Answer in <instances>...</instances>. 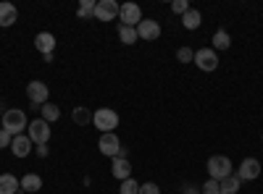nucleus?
Returning a JSON list of instances; mask_svg holds the SVG:
<instances>
[{
  "mask_svg": "<svg viewBox=\"0 0 263 194\" xmlns=\"http://www.w3.org/2000/svg\"><path fill=\"white\" fill-rule=\"evenodd\" d=\"M211 42H213V50H216V53H218V50H229L232 37H229V32H227V29H216Z\"/></svg>",
  "mask_w": 263,
  "mask_h": 194,
  "instance_id": "f3484780",
  "label": "nucleus"
},
{
  "mask_svg": "<svg viewBox=\"0 0 263 194\" xmlns=\"http://www.w3.org/2000/svg\"><path fill=\"white\" fill-rule=\"evenodd\" d=\"M92 126L100 128V134H111L119 126V113L111 111V107H98V111L92 113Z\"/></svg>",
  "mask_w": 263,
  "mask_h": 194,
  "instance_id": "7ed1b4c3",
  "label": "nucleus"
},
{
  "mask_svg": "<svg viewBox=\"0 0 263 194\" xmlns=\"http://www.w3.org/2000/svg\"><path fill=\"white\" fill-rule=\"evenodd\" d=\"M192 63L200 71H216L218 69V53L213 48H200V50H195V60Z\"/></svg>",
  "mask_w": 263,
  "mask_h": 194,
  "instance_id": "39448f33",
  "label": "nucleus"
},
{
  "mask_svg": "<svg viewBox=\"0 0 263 194\" xmlns=\"http://www.w3.org/2000/svg\"><path fill=\"white\" fill-rule=\"evenodd\" d=\"M119 11H121V6L116 3V0H98L95 18L98 21H114V18H119Z\"/></svg>",
  "mask_w": 263,
  "mask_h": 194,
  "instance_id": "1a4fd4ad",
  "label": "nucleus"
},
{
  "mask_svg": "<svg viewBox=\"0 0 263 194\" xmlns=\"http://www.w3.org/2000/svg\"><path fill=\"white\" fill-rule=\"evenodd\" d=\"M32 147H34V142L29 139V134H18V137H13V142H11V153H13L16 158H27V155L32 153Z\"/></svg>",
  "mask_w": 263,
  "mask_h": 194,
  "instance_id": "f8f14e48",
  "label": "nucleus"
},
{
  "mask_svg": "<svg viewBox=\"0 0 263 194\" xmlns=\"http://www.w3.org/2000/svg\"><path fill=\"white\" fill-rule=\"evenodd\" d=\"M71 121H74L77 126H90V121H92V113H90V107H84V105L74 107V113H71Z\"/></svg>",
  "mask_w": 263,
  "mask_h": 194,
  "instance_id": "aec40b11",
  "label": "nucleus"
},
{
  "mask_svg": "<svg viewBox=\"0 0 263 194\" xmlns=\"http://www.w3.org/2000/svg\"><path fill=\"white\" fill-rule=\"evenodd\" d=\"M137 194H161V189H158V184L147 181V184H140V191Z\"/></svg>",
  "mask_w": 263,
  "mask_h": 194,
  "instance_id": "c85d7f7f",
  "label": "nucleus"
},
{
  "mask_svg": "<svg viewBox=\"0 0 263 194\" xmlns=\"http://www.w3.org/2000/svg\"><path fill=\"white\" fill-rule=\"evenodd\" d=\"M34 48H37L42 55H50V53L55 50V37H53L50 32H40V34L34 37Z\"/></svg>",
  "mask_w": 263,
  "mask_h": 194,
  "instance_id": "4468645a",
  "label": "nucleus"
},
{
  "mask_svg": "<svg viewBox=\"0 0 263 194\" xmlns=\"http://www.w3.org/2000/svg\"><path fill=\"white\" fill-rule=\"evenodd\" d=\"M218 184H221V191H218V194H237L239 186H242V181H239L234 174L229 179H224V181H218Z\"/></svg>",
  "mask_w": 263,
  "mask_h": 194,
  "instance_id": "b1692460",
  "label": "nucleus"
},
{
  "mask_svg": "<svg viewBox=\"0 0 263 194\" xmlns=\"http://www.w3.org/2000/svg\"><path fill=\"white\" fill-rule=\"evenodd\" d=\"M111 174H114L119 181L132 179V163H129V158H114V160H111Z\"/></svg>",
  "mask_w": 263,
  "mask_h": 194,
  "instance_id": "ddd939ff",
  "label": "nucleus"
},
{
  "mask_svg": "<svg viewBox=\"0 0 263 194\" xmlns=\"http://www.w3.org/2000/svg\"><path fill=\"white\" fill-rule=\"evenodd\" d=\"M16 18H18V11L13 3H0V27H13L16 24Z\"/></svg>",
  "mask_w": 263,
  "mask_h": 194,
  "instance_id": "2eb2a0df",
  "label": "nucleus"
},
{
  "mask_svg": "<svg viewBox=\"0 0 263 194\" xmlns=\"http://www.w3.org/2000/svg\"><path fill=\"white\" fill-rule=\"evenodd\" d=\"M260 176V160L258 158H245L237 168V179L239 181H255Z\"/></svg>",
  "mask_w": 263,
  "mask_h": 194,
  "instance_id": "6e6552de",
  "label": "nucleus"
},
{
  "mask_svg": "<svg viewBox=\"0 0 263 194\" xmlns=\"http://www.w3.org/2000/svg\"><path fill=\"white\" fill-rule=\"evenodd\" d=\"M205 168H208V179H213V181H224V179H229L232 174H234V165H232V160L227 158V155H213V158H208V163H205Z\"/></svg>",
  "mask_w": 263,
  "mask_h": 194,
  "instance_id": "f03ea898",
  "label": "nucleus"
},
{
  "mask_svg": "<svg viewBox=\"0 0 263 194\" xmlns=\"http://www.w3.org/2000/svg\"><path fill=\"white\" fill-rule=\"evenodd\" d=\"M187 11H190V3H187V0H174V3H171V13L184 16Z\"/></svg>",
  "mask_w": 263,
  "mask_h": 194,
  "instance_id": "bb28decb",
  "label": "nucleus"
},
{
  "mask_svg": "<svg viewBox=\"0 0 263 194\" xmlns=\"http://www.w3.org/2000/svg\"><path fill=\"white\" fill-rule=\"evenodd\" d=\"M27 113L18 111V107H8V111L3 113V132H8L11 137H18L27 132Z\"/></svg>",
  "mask_w": 263,
  "mask_h": 194,
  "instance_id": "f257e3e1",
  "label": "nucleus"
},
{
  "mask_svg": "<svg viewBox=\"0 0 263 194\" xmlns=\"http://www.w3.org/2000/svg\"><path fill=\"white\" fill-rule=\"evenodd\" d=\"M21 191V181L13 174H0V194H16Z\"/></svg>",
  "mask_w": 263,
  "mask_h": 194,
  "instance_id": "dca6fc26",
  "label": "nucleus"
},
{
  "mask_svg": "<svg viewBox=\"0 0 263 194\" xmlns=\"http://www.w3.org/2000/svg\"><path fill=\"white\" fill-rule=\"evenodd\" d=\"M40 111H42V121H48V123H55V121L61 118V107L53 105V102H45Z\"/></svg>",
  "mask_w": 263,
  "mask_h": 194,
  "instance_id": "4be33fe9",
  "label": "nucleus"
},
{
  "mask_svg": "<svg viewBox=\"0 0 263 194\" xmlns=\"http://www.w3.org/2000/svg\"><path fill=\"white\" fill-rule=\"evenodd\" d=\"M95 0H79V8H77V16L82 18V21H87V18H92L95 16Z\"/></svg>",
  "mask_w": 263,
  "mask_h": 194,
  "instance_id": "5701e85b",
  "label": "nucleus"
},
{
  "mask_svg": "<svg viewBox=\"0 0 263 194\" xmlns=\"http://www.w3.org/2000/svg\"><path fill=\"white\" fill-rule=\"evenodd\" d=\"M119 18H121L124 27H137L142 21V8L137 3H124L121 11H119Z\"/></svg>",
  "mask_w": 263,
  "mask_h": 194,
  "instance_id": "9d476101",
  "label": "nucleus"
},
{
  "mask_svg": "<svg viewBox=\"0 0 263 194\" xmlns=\"http://www.w3.org/2000/svg\"><path fill=\"white\" fill-rule=\"evenodd\" d=\"M182 194H200V191H197V189H195V186H190V184H187V186H184V191H182Z\"/></svg>",
  "mask_w": 263,
  "mask_h": 194,
  "instance_id": "2f4dec72",
  "label": "nucleus"
},
{
  "mask_svg": "<svg viewBox=\"0 0 263 194\" xmlns=\"http://www.w3.org/2000/svg\"><path fill=\"white\" fill-rule=\"evenodd\" d=\"M177 60L179 63H192L195 60V50L192 48H179L177 50Z\"/></svg>",
  "mask_w": 263,
  "mask_h": 194,
  "instance_id": "a878e982",
  "label": "nucleus"
},
{
  "mask_svg": "<svg viewBox=\"0 0 263 194\" xmlns=\"http://www.w3.org/2000/svg\"><path fill=\"white\" fill-rule=\"evenodd\" d=\"M11 142H13V137H11L8 132H3V128H0V149H6V147H11Z\"/></svg>",
  "mask_w": 263,
  "mask_h": 194,
  "instance_id": "c756f323",
  "label": "nucleus"
},
{
  "mask_svg": "<svg viewBox=\"0 0 263 194\" xmlns=\"http://www.w3.org/2000/svg\"><path fill=\"white\" fill-rule=\"evenodd\" d=\"M98 149L105 155V158H116L119 153H121V139L116 137V132H111V134H100V139H98Z\"/></svg>",
  "mask_w": 263,
  "mask_h": 194,
  "instance_id": "0eeeda50",
  "label": "nucleus"
},
{
  "mask_svg": "<svg viewBox=\"0 0 263 194\" xmlns=\"http://www.w3.org/2000/svg\"><path fill=\"white\" fill-rule=\"evenodd\" d=\"M27 97H29L32 107H42L45 102H50V100H48V97H50L48 84H45V81H40V79L29 81V84H27Z\"/></svg>",
  "mask_w": 263,
  "mask_h": 194,
  "instance_id": "20e7f679",
  "label": "nucleus"
},
{
  "mask_svg": "<svg viewBox=\"0 0 263 194\" xmlns=\"http://www.w3.org/2000/svg\"><path fill=\"white\" fill-rule=\"evenodd\" d=\"M182 24H184V29H197V27H200L203 24V16H200V11H197V8H190L184 16H182Z\"/></svg>",
  "mask_w": 263,
  "mask_h": 194,
  "instance_id": "6ab92c4d",
  "label": "nucleus"
},
{
  "mask_svg": "<svg viewBox=\"0 0 263 194\" xmlns=\"http://www.w3.org/2000/svg\"><path fill=\"white\" fill-rule=\"evenodd\" d=\"M27 134H29V139H32L34 144H48V142H50V123H48V121H42V118L29 121Z\"/></svg>",
  "mask_w": 263,
  "mask_h": 194,
  "instance_id": "423d86ee",
  "label": "nucleus"
},
{
  "mask_svg": "<svg viewBox=\"0 0 263 194\" xmlns=\"http://www.w3.org/2000/svg\"><path fill=\"white\" fill-rule=\"evenodd\" d=\"M203 194H218V191H221V184H218V181H213V179H208L203 186Z\"/></svg>",
  "mask_w": 263,
  "mask_h": 194,
  "instance_id": "cd10ccee",
  "label": "nucleus"
},
{
  "mask_svg": "<svg viewBox=\"0 0 263 194\" xmlns=\"http://www.w3.org/2000/svg\"><path fill=\"white\" fill-rule=\"evenodd\" d=\"M137 37L140 39H147V42L158 39L161 37V24H158V21H153V18H142L140 24H137Z\"/></svg>",
  "mask_w": 263,
  "mask_h": 194,
  "instance_id": "9b49d317",
  "label": "nucleus"
},
{
  "mask_svg": "<svg viewBox=\"0 0 263 194\" xmlns=\"http://www.w3.org/2000/svg\"><path fill=\"white\" fill-rule=\"evenodd\" d=\"M34 153L40 155V158H48V144H37V149Z\"/></svg>",
  "mask_w": 263,
  "mask_h": 194,
  "instance_id": "7c9ffc66",
  "label": "nucleus"
},
{
  "mask_svg": "<svg viewBox=\"0 0 263 194\" xmlns=\"http://www.w3.org/2000/svg\"><path fill=\"white\" fill-rule=\"evenodd\" d=\"M119 39L124 42V45H135V42L140 39V37H137V27H124V24H119Z\"/></svg>",
  "mask_w": 263,
  "mask_h": 194,
  "instance_id": "412c9836",
  "label": "nucleus"
},
{
  "mask_svg": "<svg viewBox=\"0 0 263 194\" xmlns=\"http://www.w3.org/2000/svg\"><path fill=\"white\" fill-rule=\"evenodd\" d=\"M18 181H21V191L34 194V191H40V189H42V179H40L37 174H27L24 179H18Z\"/></svg>",
  "mask_w": 263,
  "mask_h": 194,
  "instance_id": "a211bd4d",
  "label": "nucleus"
},
{
  "mask_svg": "<svg viewBox=\"0 0 263 194\" xmlns=\"http://www.w3.org/2000/svg\"><path fill=\"white\" fill-rule=\"evenodd\" d=\"M137 191H140V184L135 179H124L119 186V194H137Z\"/></svg>",
  "mask_w": 263,
  "mask_h": 194,
  "instance_id": "393cba45",
  "label": "nucleus"
}]
</instances>
